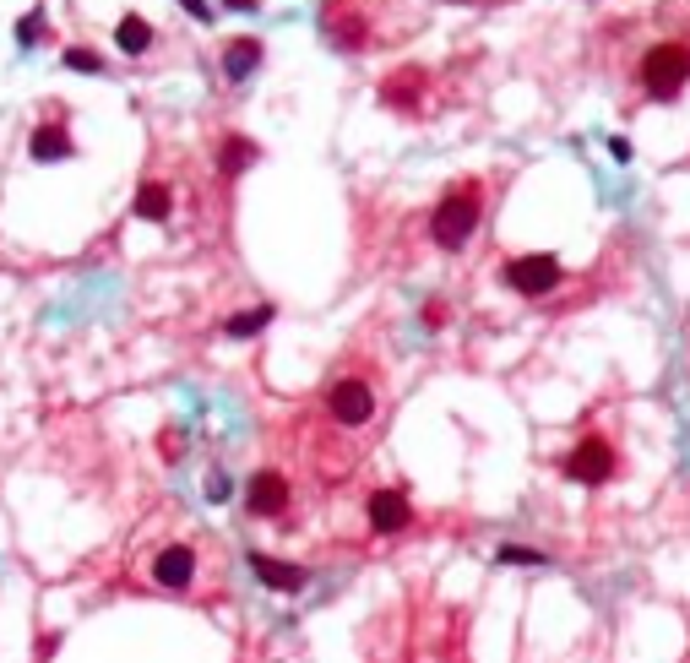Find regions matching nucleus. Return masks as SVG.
I'll return each instance as SVG.
<instances>
[{"label": "nucleus", "instance_id": "12", "mask_svg": "<svg viewBox=\"0 0 690 663\" xmlns=\"http://www.w3.org/2000/svg\"><path fill=\"white\" fill-rule=\"evenodd\" d=\"M136 218H147V223H164V218H169V185L147 180L142 190H136Z\"/></svg>", "mask_w": 690, "mask_h": 663}, {"label": "nucleus", "instance_id": "10", "mask_svg": "<svg viewBox=\"0 0 690 663\" xmlns=\"http://www.w3.org/2000/svg\"><path fill=\"white\" fill-rule=\"evenodd\" d=\"M77 147H72V130L65 125H38L33 130V158L38 164H60V158H72Z\"/></svg>", "mask_w": 690, "mask_h": 663}, {"label": "nucleus", "instance_id": "11", "mask_svg": "<svg viewBox=\"0 0 690 663\" xmlns=\"http://www.w3.org/2000/svg\"><path fill=\"white\" fill-rule=\"evenodd\" d=\"M256 65H261V44H256V38H234V44L223 49V71H229V82H245Z\"/></svg>", "mask_w": 690, "mask_h": 663}, {"label": "nucleus", "instance_id": "22", "mask_svg": "<svg viewBox=\"0 0 690 663\" xmlns=\"http://www.w3.org/2000/svg\"><path fill=\"white\" fill-rule=\"evenodd\" d=\"M609 153H614L619 164H626V158H631V142H626V137H609Z\"/></svg>", "mask_w": 690, "mask_h": 663}, {"label": "nucleus", "instance_id": "18", "mask_svg": "<svg viewBox=\"0 0 690 663\" xmlns=\"http://www.w3.org/2000/svg\"><path fill=\"white\" fill-rule=\"evenodd\" d=\"M38 33H44V17H38V12H33V17H22V22H17V44H33V38H38Z\"/></svg>", "mask_w": 690, "mask_h": 663}, {"label": "nucleus", "instance_id": "16", "mask_svg": "<svg viewBox=\"0 0 690 663\" xmlns=\"http://www.w3.org/2000/svg\"><path fill=\"white\" fill-rule=\"evenodd\" d=\"M65 65H72V71H88V77L104 71V60H98L93 49H65Z\"/></svg>", "mask_w": 690, "mask_h": 663}, {"label": "nucleus", "instance_id": "4", "mask_svg": "<svg viewBox=\"0 0 690 663\" xmlns=\"http://www.w3.org/2000/svg\"><path fill=\"white\" fill-rule=\"evenodd\" d=\"M506 283H511L517 294H543V289H555V283H560V261H555V256H543V250L517 256L511 267H506Z\"/></svg>", "mask_w": 690, "mask_h": 663}, {"label": "nucleus", "instance_id": "20", "mask_svg": "<svg viewBox=\"0 0 690 663\" xmlns=\"http://www.w3.org/2000/svg\"><path fill=\"white\" fill-rule=\"evenodd\" d=\"M206 500H229V479H223V474L206 479Z\"/></svg>", "mask_w": 690, "mask_h": 663}, {"label": "nucleus", "instance_id": "2", "mask_svg": "<svg viewBox=\"0 0 690 663\" xmlns=\"http://www.w3.org/2000/svg\"><path fill=\"white\" fill-rule=\"evenodd\" d=\"M685 77H690V55L679 49V44H658V49H647V60H642V82H647V93L652 98H674L679 88H685Z\"/></svg>", "mask_w": 690, "mask_h": 663}, {"label": "nucleus", "instance_id": "21", "mask_svg": "<svg viewBox=\"0 0 690 663\" xmlns=\"http://www.w3.org/2000/svg\"><path fill=\"white\" fill-rule=\"evenodd\" d=\"M441 321H446V305H441V299H430V305H425V326H441Z\"/></svg>", "mask_w": 690, "mask_h": 663}, {"label": "nucleus", "instance_id": "6", "mask_svg": "<svg viewBox=\"0 0 690 663\" xmlns=\"http://www.w3.org/2000/svg\"><path fill=\"white\" fill-rule=\"evenodd\" d=\"M245 506L256 511V516H283V506H289V479L283 474H256L250 479V490H245Z\"/></svg>", "mask_w": 690, "mask_h": 663}, {"label": "nucleus", "instance_id": "9", "mask_svg": "<svg viewBox=\"0 0 690 663\" xmlns=\"http://www.w3.org/2000/svg\"><path fill=\"white\" fill-rule=\"evenodd\" d=\"M153 576H158L164 587H190V576H196V555H190L185 544H169V550L153 560Z\"/></svg>", "mask_w": 690, "mask_h": 663}, {"label": "nucleus", "instance_id": "14", "mask_svg": "<svg viewBox=\"0 0 690 663\" xmlns=\"http://www.w3.org/2000/svg\"><path fill=\"white\" fill-rule=\"evenodd\" d=\"M272 321V305H256V310H240V315H229V338H256V332Z\"/></svg>", "mask_w": 690, "mask_h": 663}, {"label": "nucleus", "instance_id": "13", "mask_svg": "<svg viewBox=\"0 0 690 663\" xmlns=\"http://www.w3.org/2000/svg\"><path fill=\"white\" fill-rule=\"evenodd\" d=\"M114 44H120V49H125V55H142V49H147V44H153V28H147V22H142V17H125V22H120V28H114Z\"/></svg>", "mask_w": 690, "mask_h": 663}, {"label": "nucleus", "instance_id": "8", "mask_svg": "<svg viewBox=\"0 0 690 663\" xmlns=\"http://www.w3.org/2000/svg\"><path fill=\"white\" fill-rule=\"evenodd\" d=\"M250 571H256V576H261L272 592H299V587H305V571H299V566H289V560H272V555H261V550L250 555Z\"/></svg>", "mask_w": 690, "mask_h": 663}, {"label": "nucleus", "instance_id": "15", "mask_svg": "<svg viewBox=\"0 0 690 663\" xmlns=\"http://www.w3.org/2000/svg\"><path fill=\"white\" fill-rule=\"evenodd\" d=\"M256 164V142L250 137H229L223 142V174H240V169H250Z\"/></svg>", "mask_w": 690, "mask_h": 663}, {"label": "nucleus", "instance_id": "3", "mask_svg": "<svg viewBox=\"0 0 690 663\" xmlns=\"http://www.w3.org/2000/svg\"><path fill=\"white\" fill-rule=\"evenodd\" d=\"M326 414L337 419V424H370V414H375V391H370V381H337L332 391H326Z\"/></svg>", "mask_w": 690, "mask_h": 663}, {"label": "nucleus", "instance_id": "1", "mask_svg": "<svg viewBox=\"0 0 690 663\" xmlns=\"http://www.w3.org/2000/svg\"><path fill=\"white\" fill-rule=\"evenodd\" d=\"M435 245H446V250H457V245H467V234L478 229V185H457L446 202L435 207Z\"/></svg>", "mask_w": 690, "mask_h": 663}, {"label": "nucleus", "instance_id": "17", "mask_svg": "<svg viewBox=\"0 0 690 663\" xmlns=\"http://www.w3.org/2000/svg\"><path fill=\"white\" fill-rule=\"evenodd\" d=\"M501 560H506V566H543V555H538V550H522V544H506Z\"/></svg>", "mask_w": 690, "mask_h": 663}, {"label": "nucleus", "instance_id": "7", "mask_svg": "<svg viewBox=\"0 0 690 663\" xmlns=\"http://www.w3.org/2000/svg\"><path fill=\"white\" fill-rule=\"evenodd\" d=\"M408 495L402 490H375L370 495V522H375V533H402L408 527Z\"/></svg>", "mask_w": 690, "mask_h": 663}, {"label": "nucleus", "instance_id": "19", "mask_svg": "<svg viewBox=\"0 0 690 663\" xmlns=\"http://www.w3.org/2000/svg\"><path fill=\"white\" fill-rule=\"evenodd\" d=\"M185 12H190L196 22H213V17H218V6H206V0H185Z\"/></svg>", "mask_w": 690, "mask_h": 663}, {"label": "nucleus", "instance_id": "5", "mask_svg": "<svg viewBox=\"0 0 690 663\" xmlns=\"http://www.w3.org/2000/svg\"><path fill=\"white\" fill-rule=\"evenodd\" d=\"M566 479H576V484H603V479H614V451H609V441L587 435V441L566 457Z\"/></svg>", "mask_w": 690, "mask_h": 663}]
</instances>
